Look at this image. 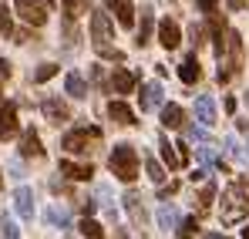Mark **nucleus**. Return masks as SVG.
Masks as SVG:
<instances>
[{"mask_svg":"<svg viewBox=\"0 0 249 239\" xmlns=\"http://www.w3.org/2000/svg\"><path fill=\"white\" fill-rule=\"evenodd\" d=\"M246 212H249V179H236L222 192V219L226 222H239Z\"/></svg>","mask_w":249,"mask_h":239,"instance_id":"obj_1","label":"nucleus"},{"mask_svg":"<svg viewBox=\"0 0 249 239\" xmlns=\"http://www.w3.org/2000/svg\"><path fill=\"white\" fill-rule=\"evenodd\" d=\"M108 168L115 172V179H122V182H135V175H138V152L131 148V145H115L111 148V155H108Z\"/></svg>","mask_w":249,"mask_h":239,"instance_id":"obj_2","label":"nucleus"},{"mask_svg":"<svg viewBox=\"0 0 249 239\" xmlns=\"http://www.w3.org/2000/svg\"><path fill=\"white\" fill-rule=\"evenodd\" d=\"M101 138V131L98 128H74V131H68L64 138H61V148L64 152H71V155H88L91 148H94V142Z\"/></svg>","mask_w":249,"mask_h":239,"instance_id":"obj_3","label":"nucleus"},{"mask_svg":"<svg viewBox=\"0 0 249 239\" xmlns=\"http://www.w3.org/2000/svg\"><path fill=\"white\" fill-rule=\"evenodd\" d=\"M17 131H20V121H17V105L3 101V105H0V142H10Z\"/></svg>","mask_w":249,"mask_h":239,"instance_id":"obj_4","label":"nucleus"},{"mask_svg":"<svg viewBox=\"0 0 249 239\" xmlns=\"http://www.w3.org/2000/svg\"><path fill=\"white\" fill-rule=\"evenodd\" d=\"M17 10H20V17H24L27 24H34V27H41L44 20H47L44 0H17Z\"/></svg>","mask_w":249,"mask_h":239,"instance_id":"obj_5","label":"nucleus"},{"mask_svg":"<svg viewBox=\"0 0 249 239\" xmlns=\"http://www.w3.org/2000/svg\"><path fill=\"white\" fill-rule=\"evenodd\" d=\"M91 34H94V44H108L111 40V20H108V14L105 10H94L91 14Z\"/></svg>","mask_w":249,"mask_h":239,"instance_id":"obj_6","label":"nucleus"},{"mask_svg":"<svg viewBox=\"0 0 249 239\" xmlns=\"http://www.w3.org/2000/svg\"><path fill=\"white\" fill-rule=\"evenodd\" d=\"M14 205H17V216L20 219H34V192L27 189V185H20V189H14Z\"/></svg>","mask_w":249,"mask_h":239,"instance_id":"obj_7","label":"nucleus"},{"mask_svg":"<svg viewBox=\"0 0 249 239\" xmlns=\"http://www.w3.org/2000/svg\"><path fill=\"white\" fill-rule=\"evenodd\" d=\"M138 98H142V111H155V108L162 105V84H159V81H148V84H142Z\"/></svg>","mask_w":249,"mask_h":239,"instance_id":"obj_8","label":"nucleus"},{"mask_svg":"<svg viewBox=\"0 0 249 239\" xmlns=\"http://www.w3.org/2000/svg\"><path fill=\"white\" fill-rule=\"evenodd\" d=\"M41 111H44V118L51 121V125H61V121L71 118V111H68V105H64L61 98H47V101L41 105Z\"/></svg>","mask_w":249,"mask_h":239,"instance_id":"obj_9","label":"nucleus"},{"mask_svg":"<svg viewBox=\"0 0 249 239\" xmlns=\"http://www.w3.org/2000/svg\"><path fill=\"white\" fill-rule=\"evenodd\" d=\"M178 24H175V20H162V24H159V44H162V47H165V51H175V47H178Z\"/></svg>","mask_w":249,"mask_h":239,"instance_id":"obj_10","label":"nucleus"},{"mask_svg":"<svg viewBox=\"0 0 249 239\" xmlns=\"http://www.w3.org/2000/svg\"><path fill=\"white\" fill-rule=\"evenodd\" d=\"M20 155H34V159H41V155H44L41 135H37L34 128H27V131L20 135Z\"/></svg>","mask_w":249,"mask_h":239,"instance_id":"obj_11","label":"nucleus"},{"mask_svg":"<svg viewBox=\"0 0 249 239\" xmlns=\"http://www.w3.org/2000/svg\"><path fill=\"white\" fill-rule=\"evenodd\" d=\"M124 209H128V216H131L135 226H145L148 212H145V205H142V196H138V192H128V196H124Z\"/></svg>","mask_w":249,"mask_h":239,"instance_id":"obj_12","label":"nucleus"},{"mask_svg":"<svg viewBox=\"0 0 249 239\" xmlns=\"http://www.w3.org/2000/svg\"><path fill=\"white\" fill-rule=\"evenodd\" d=\"M105 3L115 10V17H118L122 27H131V24H135V7H131V0H105Z\"/></svg>","mask_w":249,"mask_h":239,"instance_id":"obj_13","label":"nucleus"},{"mask_svg":"<svg viewBox=\"0 0 249 239\" xmlns=\"http://www.w3.org/2000/svg\"><path fill=\"white\" fill-rule=\"evenodd\" d=\"M178 78L185 81V84H196V81L202 78V68H199V61H196V51H192V54L178 64Z\"/></svg>","mask_w":249,"mask_h":239,"instance_id":"obj_14","label":"nucleus"},{"mask_svg":"<svg viewBox=\"0 0 249 239\" xmlns=\"http://www.w3.org/2000/svg\"><path fill=\"white\" fill-rule=\"evenodd\" d=\"M111 91H118V94L135 91V74L124 71V68H115V71H111Z\"/></svg>","mask_w":249,"mask_h":239,"instance_id":"obj_15","label":"nucleus"},{"mask_svg":"<svg viewBox=\"0 0 249 239\" xmlns=\"http://www.w3.org/2000/svg\"><path fill=\"white\" fill-rule=\"evenodd\" d=\"M155 219H159V226H162L165 233H172V229H178V212H175V205H168V202H162V205H159Z\"/></svg>","mask_w":249,"mask_h":239,"instance_id":"obj_16","label":"nucleus"},{"mask_svg":"<svg viewBox=\"0 0 249 239\" xmlns=\"http://www.w3.org/2000/svg\"><path fill=\"white\" fill-rule=\"evenodd\" d=\"M196 118L202 121V125H215V101H212L209 94H202V98L196 101Z\"/></svg>","mask_w":249,"mask_h":239,"instance_id":"obj_17","label":"nucleus"},{"mask_svg":"<svg viewBox=\"0 0 249 239\" xmlns=\"http://www.w3.org/2000/svg\"><path fill=\"white\" fill-rule=\"evenodd\" d=\"M108 118L118 121V125H135V115H131V108L124 101H111L108 105Z\"/></svg>","mask_w":249,"mask_h":239,"instance_id":"obj_18","label":"nucleus"},{"mask_svg":"<svg viewBox=\"0 0 249 239\" xmlns=\"http://www.w3.org/2000/svg\"><path fill=\"white\" fill-rule=\"evenodd\" d=\"M159 152H162V162L168 165V172H175V168L182 165V155H175V148H172V142H168L165 135L159 138Z\"/></svg>","mask_w":249,"mask_h":239,"instance_id":"obj_19","label":"nucleus"},{"mask_svg":"<svg viewBox=\"0 0 249 239\" xmlns=\"http://www.w3.org/2000/svg\"><path fill=\"white\" fill-rule=\"evenodd\" d=\"M61 172H64L68 179H78V182H84V179H91V175H94V168H91V165H74V162H61Z\"/></svg>","mask_w":249,"mask_h":239,"instance_id":"obj_20","label":"nucleus"},{"mask_svg":"<svg viewBox=\"0 0 249 239\" xmlns=\"http://www.w3.org/2000/svg\"><path fill=\"white\" fill-rule=\"evenodd\" d=\"M64 91H68L71 98H84V94H88V84H84L81 74H74V71H71L68 81H64Z\"/></svg>","mask_w":249,"mask_h":239,"instance_id":"obj_21","label":"nucleus"},{"mask_svg":"<svg viewBox=\"0 0 249 239\" xmlns=\"http://www.w3.org/2000/svg\"><path fill=\"white\" fill-rule=\"evenodd\" d=\"M168 165H162V162L159 159H145V172H148V179H152V182H155V185H162V182H165V172Z\"/></svg>","mask_w":249,"mask_h":239,"instance_id":"obj_22","label":"nucleus"},{"mask_svg":"<svg viewBox=\"0 0 249 239\" xmlns=\"http://www.w3.org/2000/svg\"><path fill=\"white\" fill-rule=\"evenodd\" d=\"M196 159H199V165H206V168H212L215 165V148H212V142H199L196 145Z\"/></svg>","mask_w":249,"mask_h":239,"instance_id":"obj_23","label":"nucleus"},{"mask_svg":"<svg viewBox=\"0 0 249 239\" xmlns=\"http://www.w3.org/2000/svg\"><path fill=\"white\" fill-rule=\"evenodd\" d=\"M44 216H47V222L57 226V229H68V222H71V219H68V209H61V205H47Z\"/></svg>","mask_w":249,"mask_h":239,"instance_id":"obj_24","label":"nucleus"},{"mask_svg":"<svg viewBox=\"0 0 249 239\" xmlns=\"http://www.w3.org/2000/svg\"><path fill=\"white\" fill-rule=\"evenodd\" d=\"M138 47H145L152 40V10H142V24H138Z\"/></svg>","mask_w":249,"mask_h":239,"instance_id":"obj_25","label":"nucleus"},{"mask_svg":"<svg viewBox=\"0 0 249 239\" xmlns=\"http://www.w3.org/2000/svg\"><path fill=\"white\" fill-rule=\"evenodd\" d=\"M162 125L165 128H182V108L178 105H165L162 108Z\"/></svg>","mask_w":249,"mask_h":239,"instance_id":"obj_26","label":"nucleus"},{"mask_svg":"<svg viewBox=\"0 0 249 239\" xmlns=\"http://www.w3.org/2000/svg\"><path fill=\"white\" fill-rule=\"evenodd\" d=\"M0 233H3V239H20V226L14 222V216L3 212V219H0Z\"/></svg>","mask_w":249,"mask_h":239,"instance_id":"obj_27","label":"nucleus"},{"mask_svg":"<svg viewBox=\"0 0 249 239\" xmlns=\"http://www.w3.org/2000/svg\"><path fill=\"white\" fill-rule=\"evenodd\" d=\"M61 7H64V14L71 20V17H81L84 10H88V0H61Z\"/></svg>","mask_w":249,"mask_h":239,"instance_id":"obj_28","label":"nucleus"},{"mask_svg":"<svg viewBox=\"0 0 249 239\" xmlns=\"http://www.w3.org/2000/svg\"><path fill=\"white\" fill-rule=\"evenodd\" d=\"M81 233H84L88 239H101V236H105V229H101V222H94L91 216H84V222H81Z\"/></svg>","mask_w":249,"mask_h":239,"instance_id":"obj_29","label":"nucleus"},{"mask_svg":"<svg viewBox=\"0 0 249 239\" xmlns=\"http://www.w3.org/2000/svg\"><path fill=\"white\" fill-rule=\"evenodd\" d=\"M206 128H209V125H202V121H199V125H185V135H189L192 142H212Z\"/></svg>","mask_w":249,"mask_h":239,"instance_id":"obj_30","label":"nucleus"},{"mask_svg":"<svg viewBox=\"0 0 249 239\" xmlns=\"http://www.w3.org/2000/svg\"><path fill=\"white\" fill-rule=\"evenodd\" d=\"M94 51H98L105 61H124V54L118 51V47H111V44H94Z\"/></svg>","mask_w":249,"mask_h":239,"instance_id":"obj_31","label":"nucleus"},{"mask_svg":"<svg viewBox=\"0 0 249 239\" xmlns=\"http://www.w3.org/2000/svg\"><path fill=\"white\" fill-rule=\"evenodd\" d=\"M212 199H215V185L206 182V185H202V192H199V212H206L209 205H212Z\"/></svg>","mask_w":249,"mask_h":239,"instance_id":"obj_32","label":"nucleus"},{"mask_svg":"<svg viewBox=\"0 0 249 239\" xmlns=\"http://www.w3.org/2000/svg\"><path fill=\"white\" fill-rule=\"evenodd\" d=\"M54 74H57V64H41V68L34 71V81H37V84H44V81L54 78Z\"/></svg>","mask_w":249,"mask_h":239,"instance_id":"obj_33","label":"nucleus"},{"mask_svg":"<svg viewBox=\"0 0 249 239\" xmlns=\"http://www.w3.org/2000/svg\"><path fill=\"white\" fill-rule=\"evenodd\" d=\"M10 31H14V24H10V14H7V7H0V34L7 37Z\"/></svg>","mask_w":249,"mask_h":239,"instance_id":"obj_34","label":"nucleus"},{"mask_svg":"<svg viewBox=\"0 0 249 239\" xmlns=\"http://www.w3.org/2000/svg\"><path fill=\"white\" fill-rule=\"evenodd\" d=\"M196 229H199V219H196V216H192V219H185V222H182V239H192Z\"/></svg>","mask_w":249,"mask_h":239,"instance_id":"obj_35","label":"nucleus"},{"mask_svg":"<svg viewBox=\"0 0 249 239\" xmlns=\"http://www.w3.org/2000/svg\"><path fill=\"white\" fill-rule=\"evenodd\" d=\"M192 44H196V47L206 44V27H202V24H192Z\"/></svg>","mask_w":249,"mask_h":239,"instance_id":"obj_36","label":"nucleus"},{"mask_svg":"<svg viewBox=\"0 0 249 239\" xmlns=\"http://www.w3.org/2000/svg\"><path fill=\"white\" fill-rule=\"evenodd\" d=\"M7 168H10V175H14V179H20V175H24V165H20V159H10V162H7Z\"/></svg>","mask_w":249,"mask_h":239,"instance_id":"obj_37","label":"nucleus"},{"mask_svg":"<svg viewBox=\"0 0 249 239\" xmlns=\"http://www.w3.org/2000/svg\"><path fill=\"white\" fill-rule=\"evenodd\" d=\"M196 7L206 10V14H212V10H215V0H196Z\"/></svg>","mask_w":249,"mask_h":239,"instance_id":"obj_38","label":"nucleus"},{"mask_svg":"<svg viewBox=\"0 0 249 239\" xmlns=\"http://www.w3.org/2000/svg\"><path fill=\"white\" fill-rule=\"evenodd\" d=\"M81 209H84V216H91V212H94V202H91V199H81Z\"/></svg>","mask_w":249,"mask_h":239,"instance_id":"obj_39","label":"nucleus"},{"mask_svg":"<svg viewBox=\"0 0 249 239\" xmlns=\"http://www.w3.org/2000/svg\"><path fill=\"white\" fill-rule=\"evenodd\" d=\"M3 74H10V64H7V57H0V78Z\"/></svg>","mask_w":249,"mask_h":239,"instance_id":"obj_40","label":"nucleus"},{"mask_svg":"<svg viewBox=\"0 0 249 239\" xmlns=\"http://www.w3.org/2000/svg\"><path fill=\"white\" fill-rule=\"evenodd\" d=\"M239 159H243V162H249V138H246V145L239 148Z\"/></svg>","mask_w":249,"mask_h":239,"instance_id":"obj_41","label":"nucleus"},{"mask_svg":"<svg viewBox=\"0 0 249 239\" xmlns=\"http://www.w3.org/2000/svg\"><path fill=\"white\" fill-rule=\"evenodd\" d=\"M229 7H232V10H243V7H246V0H229Z\"/></svg>","mask_w":249,"mask_h":239,"instance_id":"obj_42","label":"nucleus"},{"mask_svg":"<svg viewBox=\"0 0 249 239\" xmlns=\"http://www.w3.org/2000/svg\"><path fill=\"white\" fill-rule=\"evenodd\" d=\"M202 239H229L226 233H209V236H202Z\"/></svg>","mask_w":249,"mask_h":239,"instance_id":"obj_43","label":"nucleus"},{"mask_svg":"<svg viewBox=\"0 0 249 239\" xmlns=\"http://www.w3.org/2000/svg\"><path fill=\"white\" fill-rule=\"evenodd\" d=\"M243 239H249V226H246V229H243Z\"/></svg>","mask_w":249,"mask_h":239,"instance_id":"obj_44","label":"nucleus"},{"mask_svg":"<svg viewBox=\"0 0 249 239\" xmlns=\"http://www.w3.org/2000/svg\"><path fill=\"white\" fill-rule=\"evenodd\" d=\"M246 105H249V91H246Z\"/></svg>","mask_w":249,"mask_h":239,"instance_id":"obj_45","label":"nucleus"},{"mask_svg":"<svg viewBox=\"0 0 249 239\" xmlns=\"http://www.w3.org/2000/svg\"><path fill=\"white\" fill-rule=\"evenodd\" d=\"M47 3H57V0H47Z\"/></svg>","mask_w":249,"mask_h":239,"instance_id":"obj_46","label":"nucleus"}]
</instances>
